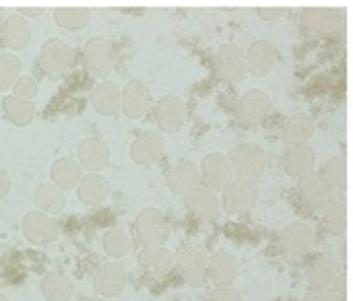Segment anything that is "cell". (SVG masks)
I'll list each match as a JSON object with an SVG mask.
<instances>
[{
	"label": "cell",
	"mask_w": 353,
	"mask_h": 301,
	"mask_svg": "<svg viewBox=\"0 0 353 301\" xmlns=\"http://www.w3.org/2000/svg\"><path fill=\"white\" fill-rule=\"evenodd\" d=\"M277 244H279V250L288 258H298V256H304V254H308L312 250L314 233L304 223H292V225H288V227H283L279 231Z\"/></svg>",
	"instance_id": "9"
},
{
	"label": "cell",
	"mask_w": 353,
	"mask_h": 301,
	"mask_svg": "<svg viewBox=\"0 0 353 301\" xmlns=\"http://www.w3.org/2000/svg\"><path fill=\"white\" fill-rule=\"evenodd\" d=\"M323 178L333 190H343L347 186V161H345V157L339 155V157L329 159L325 169H323Z\"/></svg>",
	"instance_id": "36"
},
{
	"label": "cell",
	"mask_w": 353,
	"mask_h": 301,
	"mask_svg": "<svg viewBox=\"0 0 353 301\" xmlns=\"http://www.w3.org/2000/svg\"><path fill=\"white\" fill-rule=\"evenodd\" d=\"M277 64V48L269 39L254 41L246 52V66L248 74L254 76H267Z\"/></svg>",
	"instance_id": "17"
},
{
	"label": "cell",
	"mask_w": 353,
	"mask_h": 301,
	"mask_svg": "<svg viewBox=\"0 0 353 301\" xmlns=\"http://www.w3.org/2000/svg\"><path fill=\"white\" fill-rule=\"evenodd\" d=\"M294 301H300V300H294Z\"/></svg>",
	"instance_id": "47"
},
{
	"label": "cell",
	"mask_w": 353,
	"mask_h": 301,
	"mask_svg": "<svg viewBox=\"0 0 353 301\" xmlns=\"http://www.w3.org/2000/svg\"><path fill=\"white\" fill-rule=\"evenodd\" d=\"M314 167V151L306 145H294L283 151V169L292 178H302Z\"/></svg>",
	"instance_id": "25"
},
{
	"label": "cell",
	"mask_w": 353,
	"mask_h": 301,
	"mask_svg": "<svg viewBox=\"0 0 353 301\" xmlns=\"http://www.w3.org/2000/svg\"><path fill=\"white\" fill-rule=\"evenodd\" d=\"M259 14L265 17V19H277V17L283 14V10L281 8H259Z\"/></svg>",
	"instance_id": "43"
},
{
	"label": "cell",
	"mask_w": 353,
	"mask_h": 301,
	"mask_svg": "<svg viewBox=\"0 0 353 301\" xmlns=\"http://www.w3.org/2000/svg\"><path fill=\"white\" fill-rule=\"evenodd\" d=\"M70 58H72V50L68 43H64L62 39H48L39 50L37 64L48 79L56 81L68 70Z\"/></svg>",
	"instance_id": "5"
},
{
	"label": "cell",
	"mask_w": 353,
	"mask_h": 301,
	"mask_svg": "<svg viewBox=\"0 0 353 301\" xmlns=\"http://www.w3.org/2000/svg\"><path fill=\"white\" fill-rule=\"evenodd\" d=\"M110 182L99 174H87L77 186V196L87 207H97L108 200L110 196Z\"/></svg>",
	"instance_id": "24"
},
{
	"label": "cell",
	"mask_w": 353,
	"mask_h": 301,
	"mask_svg": "<svg viewBox=\"0 0 353 301\" xmlns=\"http://www.w3.org/2000/svg\"><path fill=\"white\" fill-rule=\"evenodd\" d=\"M217 74L228 83H242L248 76L246 52L236 43H225L217 52Z\"/></svg>",
	"instance_id": "8"
},
{
	"label": "cell",
	"mask_w": 353,
	"mask_h": 301,
	"mask_svg": "<svg viewBox=\"0 0 353 301\" xmlns=\"http://www.w3.org/2000/svg\"><path fill=\"white\" fill-rule=\"evenodd\" d=\"M228 161L232 165L234 176L240 180H259L267 169V155L259 145L242 143L234 147L228 155Z\"/></svg>",
	"instance_id": "2"
},
{
	"label": "cell",
	"mask_w": 353,
	"mask_h": 301,
	"mask_svg": "<svg viewBox=\"0 0 353 301\" xmlns=\"http://www.w3.org/2000/svg\"><path fill=\"white\" fill-rule=\"evenodd\" d=\"M33 205L43 215H60L66 207L64 192L56 188L54 184H39L33 192Z\"/></svg>",
	"instance_id": "29"
},
{
	"label": "cell",
	"mask_w": 353,
	"mask_h": 301,
	"mask_svg": "<svg viewBox=\"0 0 353 301\" xmlns=\"http://www.w3.org/2000/svg\"><path fill=\"white\" fill-rule=\"evenodd\" d=\"M184 207L192 217L201 221H215L221 213V200L217 192L207 186H196L194 190L184 194Z\"/></svg>",
	"instance_id": "10"
},
{
	"label": "cell",
	"mask_w": 353,
	"mask_h": 301,
	"mask_svg": "<svg viewBox=\"0 0 353 301\" xmlns=\"http://www.w3.org/2000/svg\"><path fill=\"white\" fill-rule=\"evenodd\" d=\"M110 157H112L110 147L105 145V141L97 136L85 138L77 149V163L81 165L83 172H89V174L101 172L110 163Z\"/></svg>",
	"instance_id": "15"
},
{
	"label": "cell",
	"mask_w": 353,
	"mask_h": 301,
	"mask_svg": "<svg viewBox=\"0 0 353 301\" xmlns=\"http://www.w3.org/2000/svg\"><path fill=\"white\" fill-rule=\"evenodd\" d=\"M273 101L265 91L252 89L248 93H244L238 101V116L246 122V124H259L263 122L269 114H271Z\"/></svg>",
	"instance_id": "18"
},
{
	"label": "cell",
	"mask_w": 353,
	"mask_h": 301,
	"mask_svg": "<svg viewBox=\"0 0 353 301\" xmlns=\"http://www.w3.org/2000/svg\"><path fill=\"white\" fill-rule=\"evenodd\" d=\"M79 301H105V298H99V295H91V298H81Z\"/></svg>",
	"instance_id": "45"
},
{
	"label": "cell",
	"mask_w": 353,
	"mask_h": 301,
	"mask_svg": "<svg viewBox=\"0 0 353 301\" xmlns=\"http://www.w3.org/2000/svg\"><path fill=\"white\" fill-rule=\"evenodd\" d=\"M207 277L213 281L215 287H232L240 277V262L232 252H217L209 256V271Z\"/></svg>",
	"instance_id": "16"
},
{
	"label": "cell",
	"mask_w": 353,
	"mask_h": 301,
	"mask_svg": "<svg viewBox=\"0 0 353 301\" xmlns=\"http://www.w3.org/2000/svg\"><path fill=\"white\" fill-rule=\"evenodd\" d=\"M139 264L153 275H168L174 271V252L163 246L143 248L139 254Z\"/></svg>",
	"instance_id": "30"
},
{
	"label": "cell",
	"mask_w": 353,
	"mask_h": 301,
	"mask_svg": "<svg viewBox=\"0 0 353 301\" xmlns=\"http://www.w3.org/2000/svg\"><path fill=\"white\" fill-rule=\"evenodd\" d=\"M128 277L122 267L118 264H105L99 267L93 275V287L99 293V298H118L126 289Z\"/></svg>",
	"instance_id": "19"
},
{
	"label": "cell",
	"mask_w": 353,
	"mask_h": 301,
	"mask_svg": "<svg viewBox=\"0 0 353 301\" xmlns=\"http://www.w3.org/2000/svg\"><path fill=\"white\" fill-rule=\"evenodd\" d=\"M2 112H4V118H6L10 124L19 126V128L29 126V124L33 122V118H35V107H33V103H31V101H25V99H19V97H14V95L4 97V101H2Z\"/></svg>",
	"instance_id": "31"
},
{
	"label": "cell",
	"mask_w": 353,
	"mask_h": 301,
	"mask_svg": "<svg viewBox=\"0 0 353 301\" xmlns=\"http://www.w3.org/2000/svg\"><path fill=\"white\" fill-rule=\"evenodd\" d=\"M120 107L128 118H143L151 107V95L143 81L132 79L126 83L124 89H120Z\"/></svg>",
	"instance_id": "14"
},
{
	"label": "cell",
	"mask_w": 353,
	"mask_h": 301,
	"mask_svg": "<svg viewBox=\"0 0 353 301\" xmlns=\"http://www.w3.org/2000/svg\"><path fill=\"white\" fill-rule=\"evenodd\" d=\"M31 41V25L21 14H10L0 23V43L10 50H23Z\"/></svg>",
	"instance_id": "20"
},
{
	"label": "cell",
	"mask_w": 353,
	"mask_h": 301,
	"mask_svg": "<svg viewBox=\"0 0 353 301\" xmlns=\"http://www.w3.org/2000/svg\"><path fill=\"white\" fill-rule=\"evenodd\" d=\"M83 66L89 74L105 79L114 68V48L105 37H93L83 48Z\"/></svg>",
	"instance_id": "6"
},
{
	"label": "cell",
	"mask_w": 353,
	"mask_h": 301,
	"mask_svg": "<svg viewBox=\"0 0 353 301\" xmlns=\"http://www.w3.org/2000/svg\"><path fill=\"white\" fill-rule=\"evenodd\" d=\"M41 298L46 301H68L72 298V281L60 273H48L41 279Z\"/></svg>",
	"instance_id": "32"
},
{
	"label": "cell",
	"mask_w": 353,
	"mask_h": 301,
	"mask_svg": "<svg viewBox=\"0 0 353 301\" xmlns=\"http://www.w3.org/2000/svg\"><path fill=\"white\" fill-rule=\"evenodd\" d=\"M170 223L165 219V215L157 209H145L137 215L134 225H132V233H134V242L143 248H155V246H163L170 238Z\"/></svg>",
	"instance_id": "1"
},
{
	"label": "cell",
	"mask_w": 353,
	"mask_h": 301,
	"mask_svg": "<svg viewBox=\"0 0 353 301\" xmlns=\"http://www.w3.org/2000/svg\"><path fill=\"white\" fill-rule=\"evenodd\" d=\"M41 12H43V8L39 6V8H21L19 14H21V17H25V14H27V17H33V14H41Z\"/></svg>",
	"instance_id": "44"
},
{
	"label": "cell",
	"mask_w": 353,
	"mask_h": 301,
	"mask_svg": "<svg viewBox=\"0 0 353 301\" xmlns=\"http://www.w3.org/2000/svg\"><path fill=\"white\" fill-rule=\"evenodd\" d=\"M199 172H201V180L205 182V186L211 188L213 192L225 190L234 180V172H232V165H230L228 157L219 155V153L207 155L203 159Z\"/></svg>",
	"instance_id": "13"
},
{
	"label": "cell",
	"mask_w": 353,
	"mask_h": 301,
	"mask_svg": "<svg viewBox=\"0 0 353 301\" xmlns=\"http://www.w3.org/2000/svg\"><path fill=\"white\" fill-rule=\"evenodd\" d=\"M19 76H21V60L10 52H2L0 54V91L12 89Z\"/></svg>",
	"instance_id": "38"
},
{
	"label": "cell",
	"mask_w": 353,
	"mask_h": 301,
	"mask_svg": "<svg viewBox=\"0 0 353 301\" xmlns=\"http://www.w3.org/2000/svg\"><path fill=\"white\" fill-rule=\"evenodd\" d=\"M302 27L310 33L325 35L337 27V14L329 8H306L302 12Z\"/></svg>",
	"instance_id": "33"
},
{
	"label": "cell",
	"mask_w": 353,
	"mask_h": 301,
	"mask_svg": "<svg viewBox=\"0 0 353 301\" xmlns=\"http://www.w3.org/2000/svg\"><path fill=\"white\" fill-rule=\"evenodd\" d=\"M163 138L155 132H143L139 134L130 145V159L139 165H151L155 163L163 153Z\"/></svg>",
	"instance_id": "22"
},
{
	"label": "cell",
	"mask_w": 353,
	"mask_h": 301,
	"mask_svg": "<svg viewBox=\"0 0 353 301\" xmlns=\"http://www.w3.org/2000/svg\"><path fill=\"white\" fill-rule=\"evenodd\" d=\"M21 231L27 242L35 246H48L58 240V227L50 215H43L39 211H31L21 221Z\"/></svg>",
	"instance_id": "11"
},
{
	"label": "cell",
	"mask_w": 353,
	"mask_h": 301,
	"mask_svg": "<svg viewBox=\"0 0 353 301\" xmlns=\"http://www.w3.org/2000/svg\"><path fill=\"white\" fill-rule=\"evenodd\" d=\"M0 301H10V300H8V298H6L4 293H0Z\"/></svg>",
	"instance_id": "46"
},
{
	"label": "cell",
	"mask_w": 353,
	"mask_h": 301,
	"mask_svg": "<svg viewBox=\"0 0 353 301\" xmlns=\"http://www.w3.org/2000/svg\"><path fill=\"white\" fill-rule=\"evenodd\" d=\"M339 277H341V267L337 260L329 256H321L308 267V283L312 285V289H333Z\"/></svg>",
	"instance_id": "23"
},
{
	"label": "cell",
	"mask_w": 353,
	"mask_h": 301,
	"mask_svg": "<svg viewBox=\"0 0 353 301\" xmlns=\"http://www.w3.org/2000/svg\"><path fill=\"white\" fill-rule=\"evenodd\" d=\"M10 186H12V180H10V176H8V172L0 167V200L8 196Z\"/></svg>",
	"instance_id": "42"
},
{
	"label": "cell",
	"mask_w": 353,
	"mask_h": 301,
	"mask_svg": "<svg viewBox=\"0 0 353 301\" xmlns=\"http://www.w3.org/2000/svg\"><path fill=\"white\" fill-rule=\"evenodd\" d=\"M168 182V188L178 194V196H184L188 194L190 190H194L196 186H201V172H199V165L192 163V161H180L178 165H174L165 178Z\"/></svg>",
	"instance_id": "21"
},
{
	"label": "cell",
	"mask_w": 353,
	"mask_h": 301,
	"mask_svg": "<svg viewBox=\"0 0 353 301\" xmlns=\"http://www.w3.org/2000/svg\"><path fill=\"white\" fill-rule=\"evenodd\" d=\"M323 227L333 236H343L347 231V209L341 203H333L323 217Z\"/></svg>",
	"instance_id": "37"
},
{
	"label": "cell",
	"mask_w": 353,
	"mask_h": 301,
	"mask_svg": "<svg viewBox=\"0 0 353 301\" xmlns=\"http://www.w3.org/2000/svg\"><path fill=\"white\" fill-rule=\"evenodd\" d=\"M155 118H157V126L161 132L174 134L186 124V118H188L186 103L176 95H165L155 105Z\"/></svg>",
	"instance_id": "12"
},
{
	"label": "cell",
	"mask_w": 353,
	"mask_h": 301,
	"mask_svg": "<svg viewBox=\"0 0 353 301\" xmlns=\"http://www.w3.org/2000/svg\"><path fill=\"white\" fill-rule=\"evenodd\" d=\"M12 95L25 101H31L37 95V83L31 76H19L12 85Z\"/></svg>",
	"instance_id": "39"
},
{
	"label": "cell",
	"mask_w": 353,
	"mask_h": 301,
	"mask_svg": "<svg viewBox=\"0 0 353 301\" xmlns=\"http://www.w3.org/2000/svg\"><path fill=\"white\" fill-rule=\"evenodd\" d=\"M174 269H178L180 277L190 285H201L207 279L209 271V254L199 246H182L174 254Z\"/></svg>",
	"instance_id": "4"
},
{
	"label": "cell",
	"mask_w": 353,
	"mask_h": 301,
	"mask_svg": "<svg viewBox=\"0 0 353 301\" xmlns=\"http://www.w3.org/2000/svg\"><path fill=\"white\" fill-rule=\"evenodd\" d=\"M50 178L52 184L60 190H77L79 182L83 180V169L72 157H62L56 159L50 167Z\"/></svg>",
	"instance_id": "26"
},
{
	"label": "cell",
	"mask_w": 353,
	"mask_h": 301,
	"mask_svg": "<svg viewBox=\"0 0 353 301\" xmlns=\"http://www.w3.org/2000/svg\"><path fill=\"white\" fill-rule=\"evenodd\" d=\"M101 246H103L105 256H110L114 260L126 258L132 252V240H130V236L124 229H110L103 236Z\"/></svg>",
	"instance_id": "35"
},
{
	"label": "cell",
	"mask_w": 353,
	"mask_h": 301,
	"mask_svg": "<svg viewBox=\"0 0 353 301\" xmlns=\"http://www.w3.org/2000/svg\"><path fill=\"white\" fill-rule=\"evenodd\" d=\"M207 301H244L242 295L232 287H217Z\"/></svg>",
	"instance_id": "40"
},
{
	"label": "cell",
	"mask_w": 353,
	"mask_h": 301,
	"mask_svg": "<svg viewBox=\"0 0 353 301\" xmlns=\"http://www.w3.org/2000/svg\"><path fill=\"white\" fill-rule=\"evenodd\" d=\"M54 21L64 31H79L89 25L91 12L83 6H60L54 10Z\"/></svg>",
	"instance_id": "34"
},
{
	"label": "cell",
	"mask_w": 353,
	"mask_h": 301,
	"mask_svg": "<svg viewBox=\"0 0 353 301\" xmlns=\"http://www.w3.org/2000/svg\"><path fill=\"white\" fill-rule=\"evenodd\" d=\"M306 301H341V295L335 289H312Z\"/></svg>",
	"instance_id": "41"
},
{
	"label": "cell",
	"mask_w": 353,
	"mask_h": 301,
	"mask_svg": "<svg viewBox=\"0 0 353 301\" xmlns=\"http://www.w3.org/2000/svg\"><path fill=\"white\" fill-rule=\"evenodd\" d=\"M316 132V124L310 116L306 114H294L292 118H288L285 126H283V141L288 147L294 145H306Z\"/></svg>",
	"instance_id": "28"
},
{
	"label": "cell",
	"mask_w": 353,
	"mask_h": 301,
	"mask_svg": "<svg viewBox=\"0 0 353 301\" xmlns=\"http://www.w3.org/2000/svg\"><path fill=\"white\" fill-rule=\"evenodd\" d=\"M261 198V188L254 180H232V184L223 190V211L230 215L250 213Z\"/></svg>",
	"instance_id": "3"
},
{
	"label": "cell",
	"mask_w": 353,
	"mask_h": 301,
	"mask_svg": "<svg viewBox=\"0 0 353 301\" xmlns=\"http://www.w3.org/2000/svg\"><path fill=\"white\" fill-rule=\"evenodd\" d=\"M91 105L101 116H114L120 110V87L112 81H101L91 91Z\"/></svg>",
	"instance_id": "27"
},
{
	"label": "cell",
	"mask_w": 353,
	"mask_h": 301,
	"mask_svg": "<svg viewBox=\"0 0 353 301\" xmlns=\"http://www.w3.org/2000/svg\"><path fill=\"white\" fill-rule=\"evenodd\" d=\"M298 192L300 198L316 213H323L333 205V188L319 172H308L306 176H302L298 182Z\"/></svg>",
	"instance_id": "7"
}]
</instances>
